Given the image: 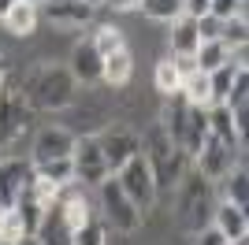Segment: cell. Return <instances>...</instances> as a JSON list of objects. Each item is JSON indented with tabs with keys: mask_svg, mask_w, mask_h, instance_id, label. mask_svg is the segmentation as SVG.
Wrapping results in <instances>:
<instances>
[{
	"mask_svg": "<svg viewBox=\"0 0 249 245\" xmlns=\"http://www.w3.org/2000/svg\"><path fill=\"white\" fill-rule=\"evenodd\" d=\"M89 41H93V49L101 52V60L104 56H115L119 49H126L123 45V30H115V26H97Z\"/></svg>",
	"mask_w": 249,
	"mask_h": 245,
	"instance_id": "28",
	"label": "cell"
},
{
	"mask_svg": "<svg viewBox=\"0 0 249 245\" xmlns=\"http://www.w3.org/2000/svg\"><path fill=\"white\" fill-rule=\"evenodd\" d=\"M89 4H104V0H89Z\"/></svg>",
	"mask_w": 249,
	"mask_h": 245,
	"instance_id": "42",
	"label": "cell"
},
{
	"mask_svg": "<svg viewBox=\"0 0 249 245\" xmlns=\"http://www.w3.org/2000/svg\"><path fill=\"white\" fill-rule=\"evenodd\" d=\"M37 4H26V0H15L8 8V15H4V30L11 34V37H26V34H34V26H37Z\"/></svg>",
	"mask_w": 249,
	"mask_h": 245,
	"instance_id": "17",
	"label": "cell"
},
{
	"mask_svg": "<svg viewBox=\"0 0 249 245\" xmlns=\"http://www.w3.org/2000/svg\"><path fill=\"white\" fill-rule=\"evenodd\" d=\"M22 93H26V101H30L34 108H63V104H71V97H74V78H71V71L41 67V71L22 86Z\"/></svg>",
	"mask_w": 249,
	"mask_h": 245,
	"instance_id": "2",
	"label": "cell"
},
{
	"mask_svg": "<svg viewBox=\"0 0 249 245\" xmlns=\"http://www.w3.org/2000/svg\"><path fill=\"white\" fill-rule=\"evenodd\" d=\"M194 60H197V71L212 74L216 67H223V63L231 60V52H227V45H223V41H201L197 52H194Z\"/></svg>",
	"mask_w": 249,
	"mask_h": 245,
	"instance_id": "23",
	"label": "cell"
},
{
	"mask_svg": "<svg viewBox=\"0 0 249 245\" xmlns=\"http://www.w3.org/2000/svg\"><path fill=\"white\" fill-rule=\"evenodd\" d=\"M208 11V0H182V15H190V19H201Z\"/></svg>",
	"mask_w": 249,
	"mask_h": 245,
	"instance_id": "35",
	"label": "cell"
},
{
	"mask_svg": "<svg viewBox=\"0 0 249 245\" xmlns=\"http://www.w3.org/2000/svg\"><path fill=\"white\" fill-rule=\"evenodd\" d=\"M212 219H216V230L227 242H238V238H249V215H246V208H238V204H231V201H223L219 208H212Z\"/></svg>",
	"mask_w": 249,
	"mask_h": 245,
	"instance_id": "14",
	"label": "cell"
},
{
	"mask_svg": "<svg viewBox=\"0 0 249 245\" xmlns=\"http://www.w3.org/2000/svg\"><path fill=\"white\" fill-rule=\"evenodd\" d=\"M11 4H15V0H0V19L8 15V8H11Z\"/></svg>",
	"mask_w": 249,
	"mask_h": 245,
	"instance_id": "38",
	"label": "cell"
},
{
	"mask_svg": "<svg viewBox=\"0 0 249 245\" xmlns=\"http://www.w3.org/2000/svg\"><path fill=\"white\" fill-rule=\"evenodd\" d=\"M201 212H212L208 208V178H190V186L182 190V227L186 230H201L205 227V219H201Z\"/></svg>",
	"mask_w": 249,
	"mask_h": 245,
	"instance_id": "12",
	"label": "cell"
},
{
	"mask_svg": "<svg viewBox=\"0 0 249 245\" xmlns=\"http://www.w3.org/2000/svg\"><path fill=\"white\" fill-rule=\"evenodd\" d=\"M208 15H216V19L246 15V0H208Z\"/></svg>",
	"mask_w": 249,
	"mask_h": 245,
	"instance_id": "30",
	"label": "cell"
},
{
	"mask_svg": "<svg viewBox=\"0 0 249 245\" xmlns=\"http://www.w3.org/2000/svg\"><path fill=\"white\" fill-rule=\"evenodd\" d=\"M37 242L41 245H74V230L67 227V219H63L60 212V197L52 204H45V215H41V227H37Z\"/></svg>",
	"mask_w": 249,
	"mask_h": 245,
	"instance_id": "13",
	"label": "cell"
},
{
	"mask_svg": "<svg viewBox=\"0 0 249 245\" xmlns=\"http://www.w3.org/2000/svg\"><path fill=\"white\" fill-rule=\"evenodd\" d=\"M15 212H19V219H22V234H37V227H41V215H45V204L34 201L30 190H26V197L15 204Z\"/></svg>",
	"mask_w": 249,
	"mask_h": 245,
	"instance_id": "26",
	"label": "cell"
},
{
	"mask_svg": "<svg viewBox=\"0 0 249 245\" xmlns=\"http://www.w3.org/2000/svg\"><path fill=\"white\" fill-rule=\"evenodd\" d=\"M30 119V101L19 86H11L8 78H0V145H11L22 134Z\"/></svg>",
	"mask_w": 249,
	"mask_h": 245,
	"instance_id": "5",
	"label": "cell"
},
{
	"mask_svg": "<svg viewBox=\"0 0 249 245\" xmlns=\"http://www.w3.org/2000/svg\"><path fill=\"white\" fill-rule=\"evenodd\" d=\"M71 171H74V182L78 186H97L112 175L108 163H104V153H101V141H97V138H74Z\"/></svg>",
	"mask_w": 249,
	"mask_h": 245,
	"instance_id": "6",
	"label": "cell"
},
{
	"mask_svg": "<svg viewBox=\"0 0 249 245\" xmlns=\"http://www.w3.org/2000/svg\"><path fill=\"white\" fill-rule=\"evenodd\" d=\"M0 78H4V56H0Z\"/></svg>",
	"mask_w": 249,
	"mask_h": 245,
	"instance_id": "39",
	"label": "cell"
},
{
	"mask_svg": "<svg viewBox=\"0 0 249 245\" xmlns=\"http://www.w3.org/2000/svg\"><path fill=\"white\" fill-rule=\"evenodd\" d=\"M138 8L156 22H175L178 15H182V0H142Z\"/></svg>",
	"mask_w": 249,
	"mask_h": 245,
	"instance_id": "27",
	"label": "cell"
},
{
	"mask_svg": "<svg viewBox=\"0 0 249 245\" xmlns=\"http://www.w3.org/2000/svg\"><path fill=\"white\" fill-rule=\"evenodd\" d=\"M97 141H101L104 163H108V171H112V175L119 171L130 156L142 153V138H138L134 130H123V126H119V130H108L104 138H97Z\"/></svg>",
	"mask_w": 249,
	"mask_h": 245,
	"instance_id": "9",
	"label": "cell"
},
{
	"mask_svg": "<svg viewBox=\"0 0 249 245\" xmlns=\"http://www.w3.org/2000/svg\"><path fill=\"white\" fill-rule=\"evenodd\" d=\"M219 41L227 45V52H238V49H246V41H249V19H246V15L223 19V30H219Z\"/></svg>",
	"mask_w": 249,
	"mask_h": 245,
	"instance_id": "24",
	"label": "cell"
},
{
	"mask_svg": "<svg viewBox=\"0 0 249 245\" xmlns=\"http://www.w3.org/2000/svg\"><path fill=\"white\" fill-rule=\"evenodd\" d=\"M37 15H45L56 26H86L93 19V4L89 0H41Z\"/></svg>",
	"mask_w": 249,
	"mask_h": 245,
	"instance_id": "11",
	"label": "cell"
},
{
	"mask_svg": "<svg viewBox=\"0 0 249 245\" xmlns=\"http://www.w3.org/2000/svg\"><path fill=\"white\" fill-rule=\"evenodd\" d=\"M34 175L37 178H45V182H52V186H67V182H74V171H71V156L67 160H49V163H34Z\"/></svg>",
	"mask_w": 249,
	"mask_h": 245,
	"instance_id": "25",
	"label": "cell"
},
{
	"mask_svg": "<svg viewBox=\"0 0 249 245\" xmlns=\"http://www.w3.org/2000/svg\"><path fill=\"white\" fill-rule=\"evenodd\" d=\"M208 134H216L219 141H227V145H242V130L234 126V115H231L223 104H212V108H208Z\"/></svg>",
	"mask_w": 249,
	"mask_h": 245,
	"instance_id": "19",
	"label": "cell"
},
{
	"mask_svg": "<svg viewBox=\"0 0 249 245\" xmlns=\"http://www.w3.org/2000/svg\"><path fill=\"white\" fill-rule=\"evenodd\" d=\"M101 52L93 49V41H78L71 52V78L74 82H97L101 78Z\"/></svg>",
	"mask_w": 249,
	"mask_h": 245,
	"instance_id": "15",
	"label": "cell"
},
{
	"mask_svg": "<svg viewBox=\"0 0 249 245\" xmlns=\"http://www.w3.org/2000/svg\"><path fill=\"white\" fill-rule=\"evenodd\" d=\"M223 108L234 115V126L246 134V115H249V74H246V71L234 74V82H231V89H227V97H223Z\"/></svg>",
	"mask_w": 249,
	"mask_h": 245,
	"instance_id": "16",
	"label": "cell"
},
{
	"mask_svg": "<svg viewBox=\"0 0 249 245\" xmlns=\"http://www.w3.org/2000/svg\"><path fill=\"white\" fill-rule=\"evenodd\" d=\"M26 4H41V0H26Z\"/></svg>",
	"mask_w": 249,
	"mask_h": 245,
	"instance_id": "41",
	"label": "cell"
},
{
	"mask_svg": "<svg viewBox=\"0 0 249 245\" xmlns=\"http://www.w3.org/2000/svg\"><path fill=\"white\" fill-rule=\"evenodd\" d=\"M142 156H145V163H149V171H153L156 186H178V182H182L186 153L167 138V130L160 126V122L145 134V141H142Z\"/></svg>",
	"mask_w": 249,
	"mask_h": 245,
	"instance_id": "1",
	"label": "cell"
},
{
	"mask_svg": "<svg viewBox=\"0 0 249 245\" xmlns=\"http://www.w3.org/2000/svg\"><path fill=\"white\" fill-rule=\"evenodd\" d=\"M74 245H104V227L97 219H89L86 227L74 230Z\"/></svg>",
	"mask_w": 249,
	"mask_h": 245,
	"instance_id": "31",
	"label": "cell"
},
{
	"mask_svg": "<svg viewBox=\"0 0 249 245\" xmlns=\"http://www.w3.org/2000/svg\"><path fill=\"white\" fill-rule=\"evenodd\" d=\"M171 67H175L178 78H190V74H197V60H194V56H171Z\"/></svg>",
	"mask_w": 249,
	"mask_h": 245,
	"instance_id": "33",
	"label": "cell"
},
{
	"mask_svg": "<svg viewBox=\"0 0 249 245\" xmlns=\"http://www.w3.org/2000/svg\"><path fill=\"white\" fill-rule=\"evenodd\" d=\"M74 149V134L63 130V126H45L37 138H34V153L30 163H49V160H67Z\"/></svg>",
	"mask_w": 249,
	"mask_h": 245,
	"instance_id": "10",
	"label": "cell"
},
{
	"mask_svg": "<svg viewBox=\"0 0 249 245\" xmlns=\"http://www.w3.org/2000/svg\"><path fill=\"white\" fill-rule=\"evenodd\" d=\"M197 171H201V178H208V182H216V178H223V175L234 167V145H227V141H219L216 134H208L205 141H201V149H197Z\"/></svg>",
	"mask_w": 249,
	"mask_h": 245,
	"instance_id": "8",
	"label": "cell"
},
{
	"mask_svg": "<svg viewBox=\"0 0 249 245\" xmlns=\"http://www.w3.org/2000/svg\"><path fill=\"white\" fill-rule=\"evenodd\" d=\"M34 186V163L30 160H4L0 163V208H15Z\"/></svg>",
	"mask_w": 249,
	"mask_h": 245,
	"instance_id": "7",
	"label": "cell"
},
{
	"mask_svg": "<svg viewBox=\"0 0 249 245\" xmlns=\"http://www.w3.org/2000/svg\"><path fill=\"white\" fill-rule=\"evenodd\" d=\"M231 245H246V238H238V242H231Z\"/></svg>",
	"mask_w": 249,
	"mask_h": 245,
	"instance_id": "40",
	"label": "cell"
},
{
	"mask_svg": "<svg viewBox=\"0 0 249 245\" xmlns=\"http://www.w3.org/2000/svg\"><path fill=\"white\" fill-rule=\"evenodd\" d=\"M223 193H227L231 204H238V208L249 204V171H246V163H234V167L223 175Z\"/></svg>",
	"mask_w": 249,
	"mask_h": 245,
	"instance_id": "21",
	"label": "cell"
},
{
	"mask_svg": "<svg viewBox=\"0 0 249 245\" xmlns=\"http://www.w3.org/2000/svg\"><path fill=\"white\" fill-rule=\"evenodd\" d=\"M201 45L197 37V19H190V15H178L171 22V56H194Z\"/></svg>",
	"mask_w": 249,
	"mask_h": 245,
	"instance_id": "18",
	"label": "cell"
},
{
	"mask_svg": "<svg viewBox=\"0 0 249 245\" xmlns=\"http://www.w3.org/2000/svg\"><path fill=\"white\" fill-rule=\"evenodd\" d=\"M219 30H223V19H216V15H201L197 19V37L201 41H219Z\"/></svg>",
	"mask_w": 249,
	"mask_h": 245,
	"instance_id": "32",
	"label": "cell"
},
{
	"mask_svg": "<svg viewBox=\"0 0 249 245\" xmlns=\"http://www.w3.org/2000/svg\"><path fill=\"white\" fill-rule=\"evenodd\" d=\"M153 82H156V89L164 93V97H171V93H178V86H182V78L175 74V67H171V60H160L156 63V74H153Z\"/></svg>",
	"mask_w": 249,
	"mask_h": 245,
	"instance_id": "29",
	"label": "cell"
},
{
	"mask_svg": "<svg viewBox=\"0 0 249 245\" xmlns=\"http://www.w3.org/2000/svg\"><path fill=\"white\" fill-rule=\"evenodd\" d=\"M197 245H231V242L219 234L216 227H201V230H197Z\"/></svg>",
	"mask_w": 249,
	"mask_h": 245,
	"instance_id": "34",
	"label": "cell"
},
{
	"mask_svg": "<svg viewBox=\"0 0 249 245\" xmlns=\"http://www.w3.org/2000/svg\"><path fill=\"white\" fill-rule=\"evenodd\" d=\"M115 182L123 186V193L130 197V204H134L142 215L156 204V190H160V186H156V178H153V171H149V163H145L142 153L130 156V160L115 171Z\"/></svg>",
	"mask_w": 249,
	"mask_h": 245,
	"instance_id": "4",
	"label": "cell"
},
{
	"mask_svg": "<svg viewBox=\"0 0 249 245\" xmlns=\"http://www.w3.org/2000/svg\"><path fill=\"white\" fill-rule=\"evenodd\" d=\"M15 245H41V242H37V238H34V234H22V238H19V242H15Z\"/></svg>",
	"mask_w": 249,
	"mask_h": 245,
	"instance_id": "37",
	"label": "cell"
},
{
	"mask_svg": "<svg viewBox=\"0 0 249 245\" xmlns=\"http://www.w3.org/2000/svg\"><path fill=\"white\" fill-rule=\"evenodd\" d=\"M97 201H101V212H104V223L108 227L123 230V234H130V230L142 227V212L130 204V197L123 193V186L115 182V175H108L104 182H97Z\"/></svg>",
	"mask_w": 249,
	"mask_h": 245,
	"instance_id": "3",
	"label": "cell"
},
{
	"mask_svg": "<svg viewBox=\"0 0 249 245\" xmlns=\"http://www.w3.org/2000/svg\"><path fill=\"white\" fill-rule=\"evenodd\" d=\"M178 93H182V101L194 104V108H212V89H208V74H205V71L182 78Z\"/></svg>",
	"mask_w": 249,
	"mask_h": 245,
	"instance_id": "22",
	"label": "cell"
},
{
	"mask_svg": "<svg viewBox=\"0 0 249 245\" xmlns=\"http://www.w3.org/2000/svg\"><path fill=\"white\" fill-rule=\"evenodd\" d=\"M104 4H108L112 11H134L138 4H142V0H104Z\"/></svg>",
	"mask_w": 249,
	"mask_h": 245,
	"instance_id": "36",
	"label": "cell"
},
{
	"mask_svg": "<svg viewBox=\"0 0 249 245\" xmlns=\"http://www.w3.org/2000/svg\"><path fill=\"white\" fill-rule=\"evenodd\" d=\"M130 74H134V60H130V52H126V49H119L115 56H104L101 78L108 82V86H123V82H130Z\"/></svg>",
	"mask_w": 249,
	"mask_h": 245,
	"instance_id": "20",
	"label": "cell"
}]
</instances>
